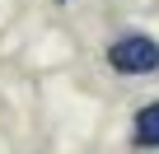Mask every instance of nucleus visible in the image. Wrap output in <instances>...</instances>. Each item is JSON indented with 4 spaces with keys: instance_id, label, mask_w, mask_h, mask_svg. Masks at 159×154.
<instances>
[{
    "instance_id": "nucleus-1",
    "label": "nucleus",
    "mask_w": 159,
    "mask_h": 154,
    "mask_svg": "<svg viewBox=\"0 0 159 154\" xmlns=\"http://www.w3.org/2000/svg\"><path fill=\"white\" fill-rule=\"evenodd\" d=\"M108 65L117 75H154L159 70V42L145 33H126L108 47Z\"/></svg>"
},
{
    "instance_id": "nucleus-2",
    "label": "nucleus",
    "mask_w": 159,
    "mask_h": 154,
    "mask_svg": "<svg viewBox=\"0 0 159 154\" xmlns=\"http://www.w3.org/2000/svg\"><path fill=\"white\" fill-rule=\"evenodd\" d=\"M136 145L159 149V103H145V108L136 112Z\"/></svg>"
},
{
    "instance_id": "nucleus-3",
    "label": "nucleus",
    "mask_w": 159,
    "mask_h": 154,
    "mask_svg": "<svg viewBox=\"0 0 159 154\" xmlns=\"http://www.w3.org/2000/svg\"><path fill=\"white\" fill-rule=\"evenodd\" d=\"M56 5H66V0H56Z\"/></svg>"
}]
</instances>
